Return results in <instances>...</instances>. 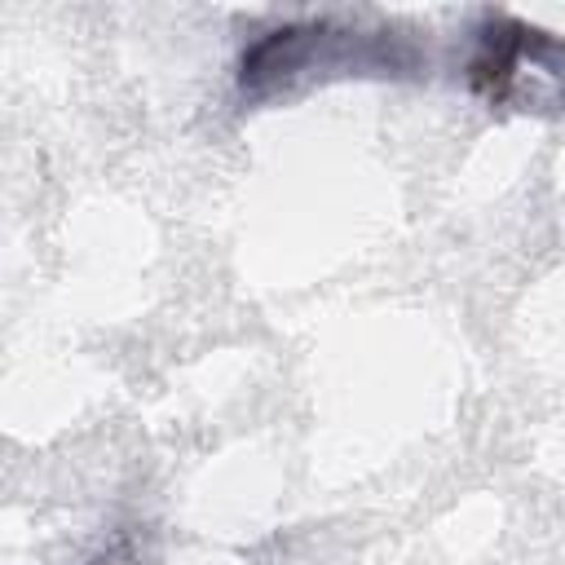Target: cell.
<instances>
[{"mask_svg":"<svg viewBox=\"0 0 565 565\" xmlns=\"http://www.w3.org/2000/svg\"><path fill=\"white\" fill-rule=\"evenodd\" d=\"M468 79L490 102H543L565 110V40L547 31L494 18L477 35V53L468 62Z\"/></svg>","mask_w":565,"mask_h":565,"instance_id":"obj_2","label":"cell"},{"mask_svg":"<svg viewBox=\"0 0 565 565\" xmlns=\"http://www.w3.org/2000/svg\"><path fill=\"white\" fill-rule=\"evenodd\" d=\"M393 31H340L327 18L318 22H287L269 35H260L243 62L238 84L252 97H265L274 88H287L305 71H375L393 75V66H406V53L388 49Z\"/></svg>","mask_w":565,"mask_h":565,"instance_id":"obj_1","label":"cell"}]
</instances>
